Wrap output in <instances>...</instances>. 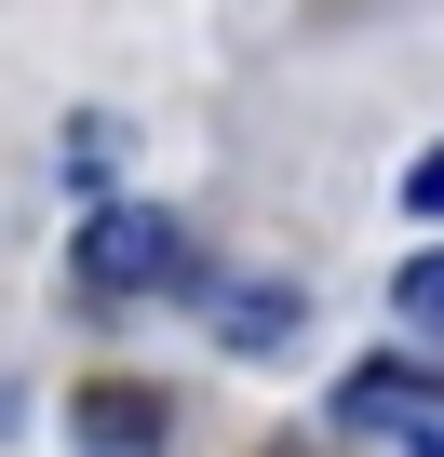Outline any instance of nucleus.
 I'll return each mask as SVG.
<instances>
[{
	"instance_id": "obj_1",
	"label": "nucleus",
	"mask_w": 444,
	"mask_h": 457,
	"mask_svg": "<svg viewBox=\"0 0 444 457\" xmlns=\"http://www.w3.org/2000/svg\"><path fill=\"white\" fill-rule=\"evenodd\" d=\"M175 256H188V243H175L162 202H108V215L81 228V296H162Z\"/></svg>"
},
{
	"instance_id": "obj_2",
	"label": "nucleus",
	"mask_w": 444,
	"mask_h": 457,
	"mask_svg": "<svg viewBox=\"0 0 444 457\" xmlns=\"http://www.w3.org/2000/svg\"><path fill=\"white\" fill-rule=\"evenodd\" d=\"M337 430H444V363H364V377H337Z\"/></svg>"
},
{
	"instance_id": "obj_3",
	"label": "nucleus",
	"mask_w": 444,
	"mask_h": 457,
	"mask_svg": "<svg viewBox=\"0 0 444 457\" xmlns=\"http://www.w3.org/2000/svg\"><path fill=\"white\" fill-rule=\"evenodd\" d=\"M202 323H215V350H243V363H270V350H297V283H215L202 296Z\"/></svg>"
},
{
	"instance_id": "obj_4",
	"label": "nucleus",
	"mask_w": 444,
	"mask_h": 457,
	"mask_svg": "<svg viewBox=\"0 0 444 457\" xmlns=\"http://www.w3.org/2000/svg\"><path fill=\"white\" fill-rule=\"evenodd\" d=\"M81 444L95 457H148L162 444V390H81Z\"/></svg>"
},
{
	"instance_id": "obj_5",
	"label": "nucleus",
	"mask_w": 444,
	"mask_h": 457,
	"mask_svg": "<svg viewBox=\"0 0 444 457\" xmlns=\"http://www.w3.org/2000/svg\"><path fill=\"white\" fill-rule=\"evenodd\" d=\"M390 310H404L417 337H444V256H404V283H390Z\"/></svg>"
},
{
	"instance_id": "obj_6",
	"label": "nucleus",
	"mask_w": 444,
	"mask_h": 457,
	"mask_svg": "<svg viewBox=\"0 0 444 457\" xmlns=\"http://www.w3.org/2000/svg\"><path fill=\"white\" fill-rule=\"evenodd\" d=\"M108 162H121V135H108V121H68V175H81V188H108Z\"/></svg>"
},
{
	"instance_id": "obj_7",
	"label": "nucleus",
	"mask_w": 444,
	"mask_h": 457,
	"mask_svg": "<svg viewBox=\"0 0 444 457\" xmlns=\"http://www.w3.org/2000/svg\"><path fill=\"white\" fill-rule=\"evenodd\" d=\"M404 202H417V215H444V148H431V162H404Z\"/></svg>"
},
{
	"instance_id": "obj_8",
	"label": "nucleus",
	"mask_w": 444,
	"mask_h": 457,
	"mask_svg": "<svg viewBox=\"0 0 444 457\" xmlns=\"http://www.w3.org/2000/svg\"><path fill=\"white\" fill-rule=\"evenodd\" d=\"M431 457H444V444H431Z\"/></svg>"
}]
</instances>
